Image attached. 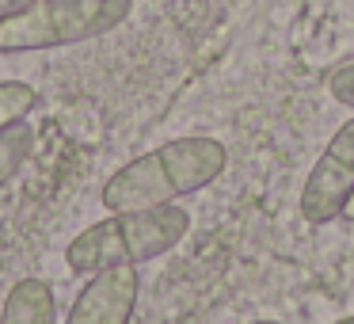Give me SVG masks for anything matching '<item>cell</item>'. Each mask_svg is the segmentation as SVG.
<instances>
[{
  "label": "cell",
  "instance_id": "cell-9",
  "mask_svg": "<svg viewBox=\"0 0 354 324\" xmlns=\"http://www.w3.org/2000/svg\"><path fill=\"white\" fill-rule=\"evenodd\" d=\"M328 92L335 103H343V107L354 111V62L335 65V69L328 73Z\"/></svg>",
  "mask_w": 354,
  "mask_h": 324
},
{
  "label": "cell",
  "instance_id": "cell-4",
  "mask_svg": "<svg viewBox=\"0 0 354 324\" xmlns=\"http://www.w3.org/2000/svg\"><path fill=\"white\" fill-rule=\"evenodd\" d=\"M354 195V115L331 134L320 161L313 164L301 187V217L313 225H328L343 217L346 199Z\"/></svg>",
  "mask_w": 354,
  "mask_h": 324
},
{
  "label": "cell",
  "instance_id": "cell-8",
  "mask_svg": "<svg viewBox=\"0 0 354 324\" xmlns=\"http://www.w3.org/2000/svg\"><path fill=\"white\" fill-rule=\"evenodd\" d=\"M35 103H39V92L27 80H0V126H8L12 118L31 115Z\"/></svg>",
  "mask_w": 354,
  "mask_h": 324
},
{
  "label": "cell",
  "instance_id": "cell-5",
  "mask_svg": "<svg viewBox=\"0 0 354 324\" xmlns=\"http://www.w3.org/2000/svg\"><path fill=\"white\" fill-rule=\"evenodd\" d=\"M138 290H141V278L133 263L92 271V278L77 294L65 321L69 324H126L133 316V305H138Z\"/></svg>",
  "mask_w": 354,
  "mask_h": 324
},
{
  "label": "cell",
  "instance_id": "cell-6",
  "mask_svg": "<svg viewBox=\"0 0 354 324\" xmlns=\"http://www.w3.org/2000/svg\"><path fill=\"white\" fill-rule=\"evenodd\" d=\"M4 324H54L57 321V301L46 278H19L4 298L0 309Z\"/></svg>",
  "mask_w": 354,
  "mask_h": 324
},
{
  "label": "cell",
  "instance_id": "cell-1",
  "mask_svg": "<svg viewBox=\"0 0 354 324\" xmlns=\"http://www.w3.org/2000/svg\"><path fill=\"white\" fill-rule=\"evenodd\" d=\"M225 168H229V153L217 138H202V134L171 138L164 145H156L153 153H141L130 164H122L103 183V206L111 214L168 206V202L221 179Z\"/></svg>",
  "mask_w": 354,
  "mask_h": 324
},
{
  "label": "cell",
  "instance_id": "cell-10",
  "mask_svg": "<svg viewBox=\"0 0 354 324\" xmlns=\"http://www.w3.org/2000/svg\"><path fill=\"white\" fill-rule=\"evenodd\" d=\"M31 0H0V19H8V16H16L19 8H27Z\"/></svg>",
  "mask_w": 354,
  "mask_h": 324
},
{
  "label": "cell",
  "instance_id": "cell-2",
  "mask_svg": "<svg viewBox=\"0 0 354 324\" xmlns=\"http://www.w3.org/2000/svg\"><path fill=\"white\" fill-rule=\"evenodd\" d=\"M187 233H191V214L179 210L176 202L149 210H118L77 233L65 248V263L77 275H92V271L118 267V263L138 267L183 244Z\"/></svg>",
  "mask_w": 354,
  "mask_h": 324
},
{
  "label": "cell",
  "instance_id": "cell-11",
  "mask_svg": "<svg viewBox=\"0 0 354 324\" xmlns=\"http://www.w3.org/2000/svg\"><path fill=\"white\" fill-rule=\"evenodd\" d=\"M343 217H346V222H354V195L346 199V206H343Z\"/></svg>",
  "mask_w": 354,
  "mask_h": 324
},
{
  "label": "cell",
  "instance_id": "cell-7",
  "mask_svg": "<svg viewBox=\"0 0 354 324\" xmlns=\"http://www.w3.org/2000/svg\"><path fill=\"white\" fill-rule=\"evenodd\" d=\"M31 149H35V126L27 123V115L0 126V191L24 172V164L31 161Z\"/></svg>",
  "mask_w": 354,
  "mask_h": 324
},
{
  "label": "cell",
  "instance_id": "cell-12",
  "mask_svg": "<svg viewBox=\"0 0 354 324\" xmlns=\"http://www.w3.org/2000/svg\"><path fill=\"white\" fill-rule=\"evenodd\" d=\"M339 324H354V313L351 316H339Z\"/></svg>",
  "mask_w": 354,
  "mask_h": 324
},
{
  "label": "cell",
  "instance_id": "cell-3",
  "mask_svg": "<svg viewBox=\"0 0 354 324\" xmlns=\"http://www.w3.org/2000/svg\"><path fill=\"white\" fill-rule=\"evenodd\" d=\"M133 0H31L0 19V54L57 50L115 31L130 19Z\"/></svg>",
  "mask_w": 354,
  "mask_h": 324
}]
</instances>
